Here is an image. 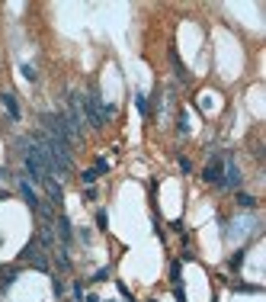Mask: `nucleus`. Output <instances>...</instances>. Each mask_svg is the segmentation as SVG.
I'll return each instance as SVG.
<instances>
[{
    "label": "nucleus",
    "mask_w": 266,
    "mask_h": 302,
    "mask_svg": "<svg viewBox=\"0 0 266 302\" xmlns=\"http://www.w3.org/2000/svg\"><path fill=\"white\" fill-rule=\"evenodd\" d=\"M19 261L32 263V267H38V270H48V254H45V248L38 244V238H32L29 244L19 251Z\"/></svg>",
    "instance_id": "f03ea898"
},
{
    "label": "nucleus",
    "mask_w": 266,
    "mask_h": 302,
    "mask_svg": "<svg viewBox=\"0 0 266 302\" xmlns=\"http://www.w3.org/2000/svg\"><path fill=\"white\" fill-rule=\"evenodd\" d=\"M170 64H173V71H176V78H180V81H190V74H186V68L180 64V55H176L173 48H170Z\"/></svg>",
    "instance_id": "9d476101"
},
{
    "label": "nucleus",
    "mask_w": 266,
    "mask_h": 302,
    "mask_svg": "<svg viewBox=\"0 0 266 302\" xmlns=\"http://www.w3.org/2000/svg\"><path fill=\"white\" fill-rule=\"evenodd\" d=\"M0 103H3V109H7V116L13 119V122H19V103H16L13 93H0Z\"/></svg>",
    "instance_id": "0eeeda50"
},
{
    "label": "nucleus",
    "mask_w": 266,
    "mask_h": 302,
    "mask_svg": "<svg viewBox=\"0 0 266 302\" xmlns=\"http://www.w3.org/2000/svg\"><path fill=\"white\" fill-rule=\"evenodd\" d=\"M241 263H244V251H237V254L231 257V270H237V267H241Z\"/></svg>",
    "instance_id": "a211bd4d"
},
{
    "label": "nucleus",
    "mask_w": 266,
    "mask_h": 302,
    "mask_svg": "<svg viewBox=\"0 0 266 302\" xmlns=\"http://www.w3.org/2000/svg\"><path fill=\"white\" fill-rule=\"evenodd\" d=\"M180 171H183V174L192 171V161H190V158H180Z\"/></svg>",
    "instance_id": "6ab92c4d"
},
{
    "label": "nucleus",
    "mask_w": 266,
    "mask_h": 302,
    "mask_svg": "<svg viewBox=\"0 0 266 302\" xmlns=\"http://www.w3.org/2000/svg\"><path fill=\"white\" fill-rule=\"evenodd\" d=\"M176 129H180V135H186V132H190V116H186V113L180 116V125H176Z\"/></svg>",
    "instance_id": "f3484780"
},
{
    "label": "nucleus",
    "mask_w": 266,
    "mask_h": 302,
    "mask_svg": "<svg viewBox=\"0 0 266 302\" xmlns=\"http://www.w3.org/2000/svg\"><path fill=\"white\" fill-rule=\"evenodd\" d=\"M52 225H55V228H58V235H61V244L68 248V244H71V238H74V228H71V219L64 216V212H61V216L55 219Z\"/></svg>",
    "instance_id": "20e7f679"
},
{
    "label": "nucleus",
    "mask_w": 266,
    "mask_h": 302,
    "mask_svg": "<svg viewBox=\"0 0 266 302\" xmlns=\"http://www.w3.org/2000/svg\"><path fill=\"white\" fill-rule=\"evenodd\" d=\"M109 171V161H106V158H99V161H96V174H106Z\"/></svg>",
    "instance_id": "aec40b11"
},
{
    "label": "nucleus",
    "mask_w": 266,
    "mask_h": 302,
    "mask_svg": "<svg viewBox=\"0 0 266 302\" xmlns=\"http://www.w3.org/2000/svg\"><path fill=\"white\" fill-rule=\"evenodd\" d=\"M0 200H7V193H3V190H0Z\"/></svg>",
    "instance_id": "5701e85b"
},
{
    "label": "nucleus",
    "mask_w": 266,
    "mask_h": 302,
    "mask_svg": "<svg viewBox=\"0 0 266 302\" xmlns=\"http://www.w3.org/2000/svg\"><path fill=\"white\" fill-rule=\"evenodd\" d=\"M42 186H45L48 200H52L55 206H61V200H64V186H61V183H58L55 177H45V180H42Z\"/></svg>",
    "instance_id": "39448f33"
},
{
    "label": "nucleus",
    "mask_w": 266,
    "mask_h": 302,
    "mask_svg": "<svg viewBox=\"0 0 266 302\" xmlns=\"http://www.w3.org/2000/svg\"><path fill=\"white\" fill-rule=\"evenodd\" d=\"M170 280H173V286H180V263H170Z\"/></svg>",
    "instance_id": "2eb2a0df"
},
{
    "label": "nucleus",
    "mask_w": 266,
    "mask_h": 302,
    "mask_svg": "<svg viewBox=\"0 0 266 302\" xmlns=\"http://www.w3.org/2000/svg\"><path fill=\"white\" fill-rule=\"evenodd\" d=\"M93 280H99V283H103V280H109V267H103V270H96V277Z\"/></svg>",
    "instance_id": "412c9836"
},
{
    "label": "nucleus",
    "mask_w": 266,
    "mask_h": 302,
    "mask_svg": "<svg viewBox=\"0 0 266 302\" xmlns=\"http://www.w3.org/2000/svg\"><path fill=\"white\" fill-rule=\"evenodd\" d=\"M19 71H23V78H26V81H38V71L32 68V64H19Z\"/></svg>",
    "instance_id": "4468645a"
},
{
    "label": "nucleus",
    "mask_w": 266,
    "mask_h": 302,
    "mask_svg": "<svg viewBox=\"0 0 266 302\" xmlns=\"http://www.w3.org/2000/svg\"><path fill=\"white\" fill-rule=\"evenodd\" d=\"M135 106H138V113H141V116H148V113H151V109H148V97H145V93H135Z\"/></svg>",
    "instance_id": "ddd939ff"
},
{
    "label": "nucleus",
    "mask_w": 266,
    "mask_h": 302,
    "mask_svg": "<svg viewBox=\"0 0 266 302\" xmlns=\"http://www.w3.org/2000/svg\"><path fill=\"white\" fill-rule=\"evenodd\" d=\"M106 222H109L106 209H99V212H96V228H103V232H106Z\"/></svg>",
    "instance_id": "dca6fc26"
},
{
    "label": "nucleus",
    "mask_w": 266,
    "mask_h": 302,
    "mask_svg": "<svg viewBox=\"0 0 266 302\" xmlns=\"http://www.w3.org/2000/svg\"><path fill=\"white\" fill-rule=\"evenodd\" d=\"M234 200H237V206H241V209H257V200H253L250 193H241V190H237Z\"/></svg>",
    "instance_id": "9b49d317"
},
{
    "label": "nucleus",
    "mask_w": 266,
    "mask_h": 302,
    "mask_svg": "<svg viewBox=\"0 0 266 302\" xmlns=\"http://www.w3.org/2000/svg\"><path fill=\"white\" fill-rule=\"evenodd\" d=\"M19 277V270L16 267H0V289H7V286H13V280Z\"/></svg>",
    "instance_id": "1a4fd4ad"
},
{
    "label": "nucleus",
    "mask_w": 266,
    "mask_h": 302,
    "mask_svg": "<svg viewBox=\"0 0 266 302\" xmlns=\"http://www.w3.org/2000/svg\"><path fill=\"white\" fill-rule=\"evenodd\" d=\"M87 302H99V299H96V296H87Z\"/></svg>",
    "instance_id": "4be33fe9"
},
{
    "label": "nucleus",
    "mask_w": 266,
    "mask_h": 302,
    "mask_svg": "<svg viewBox=\"0 0 266 302\" xmlns=\"http://www.w3.org/2000/svg\"><path fill=\"white\" fill-rule=\"evenodd\" d=\"M241 180H244L241 167L234 164V158H228V161L221 164V186H225V190H231V186H241Z\"/></svg>",
    "instance_id": "7ed1b4c3"
},
{
    "label": "nucleus",
    "mask_w": 266,
    "mask_h": 302,
    "mask_svg": "<svg viewBox=\"0 0 266 302\" xmlns=\"http://www.w3.org/2000/svg\"><path fill=\"white\" fill-rule=\"evenodd\" d=\"M19 193H23V200H26V206H29V209H32V212H36V206H38V202H42V200H38V196H36V190H32V186H29V183H26V180H19Z\"/></svg>",
    "instance_id": "6e6552de"
},
{
    "label": "nucleus",
    "mask_w": 266,
    "mask_h": 302,
    "mask_svg": "<svg viewBox=\"0 0 266 302\" xmlns=\"http://www.w3.org/2000/svg\"><path fill=\"white\" fill-rule=\"evenodd\" d=\"M96 177H99L96 167H87V171H80V180H84V186H93V183H96Z\"/></svg>",
    "instance_id": "f8f14e48"
},
{
    "label": "nucleus",
    "mask_w": 266,
    "mask_h": 302,
    "mask_svg": "<svg viewBox=\"0 0 266 302\" xmlns=\"http://www.w3.org/2000/svg\"><path fill=\"white\" fill-rule=\"evenodd\" d=\"M221 164H225V161H218V158L206 164V171H202V180H206V183H215V186H221Z\"/></svg>",
    "instance_id": "423d86ee"
},
{
    "label": "nucleus",
    "mask_w": 266,
    "mask_h": 302,
    "mask_svg": "<svg viewBox=\"0 0 266 302\" xmlns=\"http://www.w3.org/2000/svg\"><path fill=\"white\" fill-rule=\"evenodd\" d=\"M80 109H84V122H90V129H106V106H103V97L96 93V87H90L87 93H80Z\"/></svg>",
    "instance_id": "f257e3e1"
}]
</instances>
